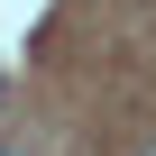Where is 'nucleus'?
<instances>
[{
  "label": "nucleus",
  "instance_id": "obj_1",
  "mask_svg": "<svg viewBox=\"0 0 156 156\" xmlns=\"http://www.w3.org/2000/svg\"><path fill=\"white\" fill-rule=\"evenodd\" d=\"M138 156H156V138H147V147H138Z\"/></svg>",
  "mask_w": 156,
  "mask_h": 156
}]
</instances>
